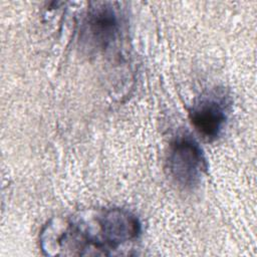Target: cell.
<instances>
[{"label": "cell", "mask_w": 257, "mask_h": 257, "mask_svg": "<svg viewBox=\"0 0 257 257\" xmlns=\"http://www.w3.org/2000/svg\"><path fill=\"white\" fill-rule=\"evenodd\" d=\"M96 218L109 255L120 246L136 240L141 233L138 218L127 210L110 208L96 211Z\"/></svg>", "instance_id": "277c9868"}, {"label": "cell", "mask_w": 257, "mask_h": 257, "mask_svg": "<svg viewBox=\"0 0 257 257\" xmlns=\"http://www.w3.org/2000/svg\"><path fill=\"white\" fill-rule=\"evenodd\" d=\"M228 105L225 93L210 92L191 106L190 120L205 140L214 141L221 135L227 120Z\"/></svg>", "instance_id": "3957f363"}, {"label": "cell", "mask_w": 257, "mask_h": 257, "mask_svg": "<svg viewBox=\"0 0 257 257\" xmlns=\"http://www.w3.org/2000/svg\"><path fill=\"white\" fill-rule=\"evenodd\" d=\"M207 169L203 150L194 139L181 136L172 142L167 158V170L175 184L183 189H193L201 183Z\"/></svg>", "instance_id": "6da1fadb"}, {"label": "cell", "mask_w": 257, "mask_h": 257, "mask_svg": "<svg viewBox=\"0 0 257 257\" xmlns=\"http://www.w3.org/2000/svg\"><path fill=\"white\" fill-rule=\"evenodd\" d=\"M119 14L111 2H92L80 28V40L91 50L104 51L120 32Z\"/></svg>", "instance_id": "7a4b0ae2"}]
</instances>
